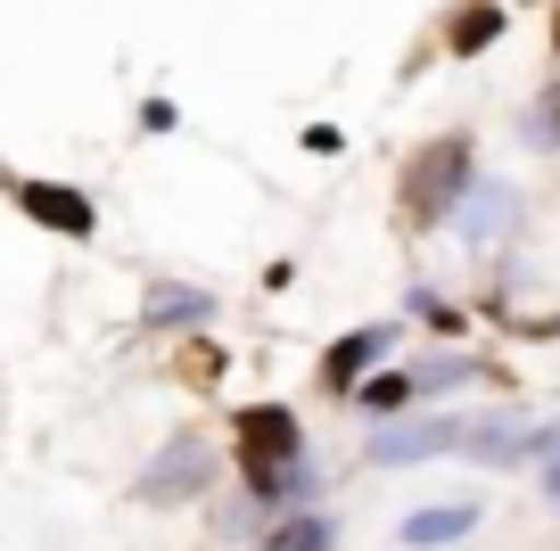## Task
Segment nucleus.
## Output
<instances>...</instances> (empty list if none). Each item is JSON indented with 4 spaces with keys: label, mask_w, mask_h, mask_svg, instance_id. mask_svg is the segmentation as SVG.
Here are the masks:
<instances>
[{
    "label": "nucleus",
    "mask_w": 560,
    "mask_h": 551,
    "mask_svg": "<svg viewBox=\"0 0 560 551\" xmlns=\"http://www.w3.org/2000/svg\"><path fill=\"white\" fill-rule=\"evenodd\" d=\"M231 429H240V494L272 518L280 478L305 461V429H298V412H289V403H247Z\"/></svg>",
    "instance_id": "1"
},
{
    "label": "nucleus",
    "mask_w": 560,
    "mask_h": 551,
    "mask_svg": "<svg viewBox=\"0 0 560 551\" xmlns=\"http://www.w3.org/2000/svg\"><path fill=\"white\" fill-rule=\"evenodd\" d=\"M470 181H478V149H470V132H445V140H429V149L412 156V173H404V190H396L404 223H412V231H438V223H454V207L470 198Z\"/></svg>",
    "instance_id": "2"
},
{
    "label": "nucleus",
    "mask_w": 560,
    "mask_h": 551,
    "mask_svg": "<svg viewBox=\"0 0 560 551\" xmlns=\"http://www.w3.org/2000/svg\"><path fill=\"white\" fill-rule=\"evenodd\" d=\"M207 494H214V445L198 429L165 436L149 453V469L132 478V502H149V511H182V502H207Z\"/></svg>",
    "instance_id": "3"
},
{
    "label": "nucleus",
    "mask_w": 560,
    "mask_h": 551,
    "mask_svg": "<svg viewBox=\"0 0 560 551\" xmlns=\"http://www.w3.org/2000/svg\"><path fill=\"white\" fill-rule=\"evenodd\" d=\"M462 436H470V420L462 412H438V420H380L363 445L371 469H412V461H438V453H462Z\"/></svg>",
    "instance_id": "4"
},
{
    "label": "nucleus",
    "mask_w": 560,
    "mask_h": 551,
    "mask_svg": "<svg viewBox=\"0 0 560 551\" xmlns=\"http://www.w3.org/2000/svg\"><path fill=\"white\" fill-rule=\"evenodd\" d=\"M9 198H18L25 223L58 231V239H91V231H100V207H91L74 181H34V173H9Z\"/></svg>",
    "instance_id": "5"
},
{
    "label": "nucleus",
    "mask_w": 560,
    "mask_h": 551,
    "mask_svg": "<svg viewBox=\"0 0 560 551\" xmlns=\"http://www.w3.org/2000/svg\"><path fill=\"white\" fill-rule=\"evenodd\" d=\"M396 338H404V321H354L347 338L322 354V387H330V396H354V387L387 362V345H396Z\"/></svg>",
    "instance_id": "6"
},
{
    "label": "nucleus",
    "mask_w": 560,
    "mask_h": 551,
    "mask_svg": "<svg viewBox=\"0 0 560 551\" xmlns=\"http://www.w3.org/2000/svg\"><path fill=\"white\" fill-rule=\"evenodd\" d=\"M520 207H527V198L511 190V181H470V198L454 207V231L470 247H503L511 231H520Z\"/></svg>",
    "instance_id": "7"
},
{
    "label": "nucleus",
    "mask_w": 560,
    "mask_h": 551,
    "mask_svg": "<svg viewBox=\"0 0 560 551\" xmlns=\"http://www.w3.org/2000/svg\"><path fill=\"white\" fill-rule=\"evenodd\" d=\"M214 321V296L190 289V280H149V296H140V329L158 338V329H207Z\"/></svg>",
    "instance_id": "8"
},
{
    "label": "nucleus",
    "mask_w": 560,
    "mask_h": 551,
    "mask_svg": "<svg viewBox=\"0 0 560 551\" xmlns=\"http://www.w3.org/2000/svg\"><path fill=\"white\" fill-rule=\"evenodd\" d=\"M478 518H487L478 502H429V511L404 518V551H454L462 535L478 527Z\"/></svg>",
    "instance_id": "9"
},
{
    "label": "nucleus",
    "mask_w": 560,
    "mask_h": 551,
    "mask_svg": "<svg viewBox=\"0 0 560 551\" xmlns=\"http://www.w3.org/2000/svg\"><path fill=\"white\" fill-rule=\"evenodd\" d=\"M256 551H338V518H322L314 502H305V511H280V527L256 535Z\"/></svg>",
    "instance_id": "10"
},
{
    "label": "nucleus",
    "mask_w": 560,
    "mask_h": 551,
    "mask_svg": "<svg viewBox=\"0 0 560 551\" xmlns=\"http://www.w3.org/2000/svg\"><path fill=\"white\" fill-rule=\"evenodd\" d=\"M503 25H511V9H494V0H470V9L445 25V50H454V58H478L487 42H503Z\"/></svg>",
    "instance_id": "11"
},
{
    "label": "nucleus",
    "mask_w": 560,
    "mask_h": 551,
    "mask_svg": "<svg viewBox=\"0 0 560 551\" xmlns=\"http://www.w3.org/2000/svg\"><path fill=\"white\" fill-rule=\"evenodd\" d=\"M412 403H420L412 371H371V379L354 387V412L363 420H396V412H412Z\"/></svg>",
    "instance_id": "12"
},
{
    "label": "nucleus",
    "mask_w": 560,
    "mask_h": 551,
    "mask_svg": "<svg viewBox=\"0 0 560 551\" xmlns=\"http://www.w3.org/2000/svg\"><path fill=\"white\" fill-rule=\"evenodd\" d=\"M520 429H527L520 412H494V420H470V436H462V453H478V461L511 469V453H520Z\"/></svg>",
    "instance_id": "13"
},
{
    "label": "nucleus",
    "mask_w": 560,
    "mask_h": 551,
    "mask_svg": "<svg viewBox=\"0 0 560 551\" xmlns=\"http://www.w3.org/2000/svg\"><path fill=\"white\" fill-rule=\"evenodd\" d=\"M470 379H487V362H470V354H429L412 371L420 396H454V387H470Z\"/></svg>",
    "instance_id": "14"
},
{
    "label": "nucleus",
    "mask_w": 560,
    "mask_h": 551,
    "mask_svg": "<svg viewBox=\"0 0 560 551\" xmlns=\"http://www.w3.org/2000/svg\"><path fill=\"white\" fill-rule=\"evenodd\" d=\"M520 140H527V149H544V156H560V83H544L536 99H527Z\"/></svg>",
    "instance_id": "15"
},
{
    "label": "nucleus",
    "mask_w": 560,
    "mask_h": 551,
    "mask_svg": "<svg viewBox=\"0 0 560 551\" xmlns=\"http://www.w3.org/2000/svg\"><path fill=\"white\" fill-rule=\"evenodd\" d=\"M412 313H420V321H438V338H462V305H445V296L429 289V280L412 289Z\"/></svg>",
    "instance_id": "16"
},
{
    "label": "nucleus",
    "mask_w": 560,
    "mask_h": 551,
    "mask_svg": "<svg viewBox=\"0 0 560 551\" xmlns=\"http://www.w3.org/2000/svg\"><path fill=\"white\" fill-rule=\"evenodd\" d=\"M552 453H560V420H544V429H520V453H511V469L552 461Z\"/></svg>",
    "instance_id": "17"
},
{
    "label": "nucleus",
    "mask_w": 560,
    "mask_h": 551,
    "mask_svg": "<svg viewBox=\"0 0 560 551\" xmlns=\"http://www.w3.org/2000/svg\"><path fill=\"white\" fill-rule=\"evenodd\" d=\"M256 502H247V511H214V535H223V543H247V535H256Z\"/></svg>",
    "instance_id": "18"
},
{
    "label": "nucleus",
    "mask_w": 560,
    "mask_h": 551,
    "mask_svg": "<svg viewBox=\"0 0 560 551\" xmlns=\"http://www.w3.org/2000/svg\"><path fill=\"white\" fill-rule=\"evenodd\" d=\"M305 149H314V156H338V149H347V132H338V124H314V132H305Z\"/></svg>",
    "instance_id": "19"
},
{
    "label": "nucleus",
    "mask_w": 560,
    "mask_h": 551,
    "mask_svg": "<svg viewBox=\"0 0 560 551\" xmlns=\"http://www.w3.org/2000/svg\"><path fill=\"white\" fill-rule=\"evenodd\" d=\"M544 494L560 502V453H552V461H544Z\"/></svg>",
    "instance_id": "20"
},
{
    "label": "nucleus",
    "mask_w": 560,
    "mask_h": 551,
    "mask_svg": "<svg viewBox=\"0 0 560 551\" xmlns=\"http://www.w3.org/2000/svg\"><path fill=\"white\" fill-rule=\"evenodd\" d=\"M552 58H560V17H552Z\"/></svg>",
    "instance_id": "21"
}]
</instances>
